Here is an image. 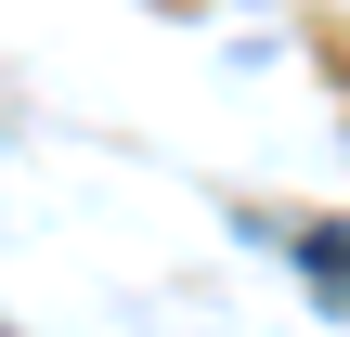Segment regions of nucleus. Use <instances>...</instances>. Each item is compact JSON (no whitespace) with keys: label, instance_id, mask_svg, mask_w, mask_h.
<instances>
[{"label":"nucleus","instance_id":"1","mask_svg":"<svg viewBox=\"0 0 350 337\" xmlns=\"http://www.w3.org/2000/svg\"><path fill=\"white\" fill-rule=\"evenodd\" d=\"M299 260H312V286H325V299H350V234H312Z\"/></svg>","mask_w":350,"mask_h":337}]
</instances>
